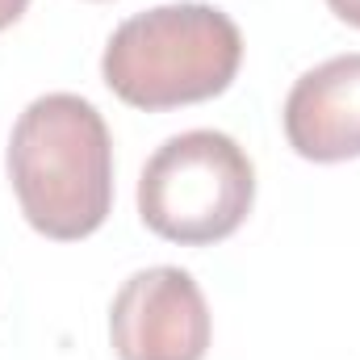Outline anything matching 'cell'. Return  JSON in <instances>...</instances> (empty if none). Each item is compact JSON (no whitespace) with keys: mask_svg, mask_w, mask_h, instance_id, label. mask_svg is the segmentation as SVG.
<instances>
[{"mask_svg":"<svg viewBox=\"0 0 360 360\" xmlns=\"http://www.w3.org/2000/svg\"><path fill=\"white\" fill-rule=\"evenodd\" d=\"M8 180L38 235H92L113 205V143L96 105L76 92L38 96L13 126Z\"/></svg>","mask_w":360,"mask_h":360,"instance_id":"6da1fadb","label":"cell"},{"mask_svg":"<svg viewBox=\"0 0 360 360\" xmlns=\"http://www.w3.org/2000/svg\"><path fill=\"white\" fill-rule=\"evenodd\" d=\"M243 63L239 25L214 4H160L122 21L105 46V84L134 109L197 105L231 89Z\"/></svg>","mask_w":360,"mask_h":360,"instance_id":"7a4b0ae2","label":"cell"},{"mask_svg":"<svg viewBox=\"0 0 360 360\" xmlns=\"http://www.w3.org/2000/svg\"><path fill=\"white\" fill-rule=\"evenodd\" d=\"M256 201V172L243 147L218 130H184L143 168L139 214L168 243H218L243 226Z\"/></svg>","mask_w":360,"mask_h":360,"instance_id":"3957f363","label":"cell"},{"mask_svg":"<svg viewBox=\"0 0 360 360\" xmlns=\"http://www.w3.org/2000/svg\"><path fill=\"white\" fill-rule=\"evenodd\" d=\"M109 340L117 360H205L210 306L184 269L134 272L109 306Z\"/></svg>","mask_w":360,"mask_h":360,"instance_id":"277c9868","label":"cell"},{"mask_svg":"<svg viewBox=\"0 0 360 360\" xmlns=\"http://www.w3.org/2000/svg\"><path fill=\"white\" fill-rule=\"evenodd\" d=\"M285 139L302 160H360V55L306 72L285 96Z\"/></svg>","mask_w":360,"mask_h":360,"instance_id":"5b68a950","label":"cell"},{"mask_svg":"<svg viewBox=\"0 0 360 360\" xmlns=\"http://www.w3.org/2000/svg\"><path fill=\"white\" fill-rule=\"evenodd\" d=\"M335 17H344L348 25H360V0H327Z\"/></svg>","mask_w":360,"mask_h":360,"instance_id":"8992f818","label":"cell"},{"mask_svg":"<svg viewBox=\"0 0 360 360\" xmlns=\"http://www.w3.org/2000/svg\"><path fill=\"white\" fill-rule=\"evenodd\" d=\"M25 8H30V0H0V30H8Z\"/></svg>","mask_w":360,"mask_h":360,"instance_id":"52a82bcc","label":"cell"}]
</instances>
